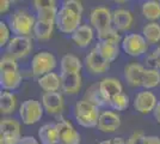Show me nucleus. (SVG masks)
Masks as SVG:
<instances>
[{
  "mask_svg": "<svg viewBox=\"0 0 160 144\" xmlns=\"http://www.w3.org/2000/svg\"><path fill=\"white\" fill-rule=\"evenodd\" d=\"M99 107L86 100H80L74 106V118L82 127H96L100 117Z\"/></svg>",
  "mask_w": 160,
  "mask_h": 144,
  "instance_id": "1",
  "label": "nucleus"
},
{
  "mask_svg": "<svg viewBox=\"0 0 160 144\" xmlns=\"http://www.w3.org/2000/svg\"><path fill=\"white\" fill-rule=\"evenodd\" d=\"M36 18L24 10H17L12 13L8 21V27L16 36H29L33 33Z\"/></svg>",
  "mask_w": 160,
  "mask_h": 144,
  "instance_id": "2",
  "label": "nucleus"
},
{
  "mask_svg": "<svg viewBox=\"0 0 160 144\" xmlns=\"http://www.w3.org/2000/svg\"><path fill=\"white\" fill-rule=\"evenodd\" d=\"M56 65H58V61H56L55 55L48 51H42L33 55L30 66H31L33 76L40 78L42 76L53 72Z\"/></svg>",
  "mask_w": 160,
  "mask_h": 144,
  "instance_id": "3",
  "label": "nucleus"
},
{
  "mask_svg": "<svg viewBox=\"0 0 160 144\" xmlns=\"http://www.w3.org/2000/svg\"><path fill=\"white\" fill-rule=\"evenodd\" d=\"M43 112H44V108L40 101L33 100V99L27 100L19 107L20 120L25 125H33L42 119Z\"/></svg>",
  "mask_w": 160,
  "mask_h": 144,
  "instance_id": "4",
  "label": "nucleus"
},
{
  "mask_svg": "<svg viewBox=\"0 0 160 144\" xmlns=\"http://www.w3.org/2000/svg\"><path fill=\"white\" fill-rule=\"evenodd\" d=\"M22 139L20 124L12 118L0 121V144H18Z\"/></svg>",
  "mask_w": 160,
  "mask_h": 144,
  "instance_id": "5",
  "label": "nucleus"
},
{
  "mask_svg": "<svg viewBox=\"0 0 160 144\" xmlns=\"http://www.w3.org/2000/svg\"><path fill=\"white\" fill-rule=\"evenodd\" d=\"M81 16L73 13L72 11L61 7L58 12L55 24L62 34H73L74 31L81 25Z\"/></svg>",
  "mask_w": 160,
  "mask_h": 144,
  "instance_id": "6",
  "label": "nucleus"
},
{
  "mask_svg": "<svg viewBox=\"0 0 160 144\" xmlns=\"http://www.w3.org/2000/svg\"><path fill=\"white\" fill-rule=\"evenodd\" d=\"M124 53L130 56H141L148 49V42L141 34H128L121 42Z\"/></svg>",
  "mask_w": 160,
  "mask_h": 144,
  "instance_id": "7",
  "label": "nucleus"
},
{
  "mask_svg": "<svg viewBox=\"0 0 160 144\" xmlns=\"http://www.w3.org/2000/svg\"><path fill=\"white\" fill-rule=\"evenodd\" d=\"M90 24L97 33L107 30L112 24V12L108 7H94L90 13Z\"/></svg>",
  "mask_w": 160,
  "mask_h": 144,
  "instance_id": "8",
  "label": "nucleus"
},
{
  "mask_svg": "<svg viewBox=\"0 0 160 144\" xmlns=\"http://www.w3.org/2000/svg\"><path fill=\"white\" fill-rule=\"evenodd\" d=\"M32 49V41L29 36H14L7 45V53L14 59L25 58Z\"/></svg>",
  "mask_w": 160,
  "mask_h": 144,
  "instance_id": "9",
  "label": "nucleus"
},
{
  "mask_svg": "<svg viewBox=\"0 0 160 144\" xmlns=\"http://www.w3.org/2000/svg\"><path fill=\"white\" fill-rule=\"evenodd\" d=\"M36 8V19L43 22H53L55 23L58 17V7L56 3L53 0H36L33 1Z\"/></svg>",
  "mask_w": 160,
  "mask_h": 144,
  "instance_id": "10",
  "label": "nucleus"
},
{
  "mask_svg": "<svg viewBox=\"0 0 160 144\" xmlns=\"http://www.w3.org/2000/svg\"><path fill=\"white\" fill-rule=\"evenodd\" d=\"M158 100L152 91H140L139 94H136L134 99V108L136 112H139L141 114H149L151 112H154Z\"/></svg>",
  "mask_w": 160,
  "mask_h": 144,
  "instance_id": "11",
  "label": "nucleus"
},
{
  "mask_svg": "<svg viewBox=\"0 0 160 144\" xmlns=\"http://www.w3.org/2000/svg\"><path fill=\"white\" fill-rule=\"evenodd\" d=\"M59 131V142L62 144H80V133L66 119L56 123Z\"/></svg>",
  "mask_w": 160,
  "mask_h": 144,
  "instance_id": "12",
  "label": "nucleus"
},
{
  "mask_svg": "<svg viewBox=\"0 0 160 144\" xmlns=\"http://www.w3.org/2000/svg\"><path fill=\"white\" fill-rule=\"evenodd\" d=\"M85 65L86 69L93 73V75H102L107 72L110 69V62L107 61L102 55L97 52V49L93 48L85 58Z\"/></svg>",
  "mask_w": 160,
  "mask_h": 144,
  "instance_id": "13",
  "label": "nucleus"
},
{
  "mask_svg": "<svg viewBox=\"0 0 160 144\" xmlns=\"http://www.w3.org/2000/svg\"><path fill=\"white\" fill-rule=\"evenodd\" d=\"M98 88H99L100 94L107 100L108 103L110 102L115 96L120 95L123 91L121 82L116 78H112V77L103 78L98 84Z\"/></svg>",
  "mask_w": 160,
  "mask_h": 144,
  "instance_id": "14",
  "label": "nucleus"
},
{
  "mask_svg": "<svg viewBox=\"0 0 160 144\" xmlns=\"http://www.w3.org/2000/svg\"><path fill=\"white\" fill-rule=\"evenodd\" d=\"M121 126V118L111 110H105L100 114L98 120V130L104 133H112L117 131Z\"/></svg>",
  "mask_w": 160,
  "mask_h": 144,
  "instance_id": "15",
  "label": "nucleus"
},
{
  "mask_svg": "<svg viewBox=\"0 0 160 144\" xmlns=\"http://www.w3.org/2000/svg\"><path fill=\"white\" fill-rule=\"evenodd\" d=\"M42 106L48 114H59L63 109V97L60 93H44L42 95Z\"/></svg>",
  "mask_w": 160,
  "mask_h": 144,
  "instance_id": "16",
  "label": "nucleus"
},
{
  "mask_svg": "<svg viewBox=\"0 0 160 144\" xmlns=\"http://www.w3.org/2000/svg\"><path fill=\"white\" fill-rule=\"evenodd\" d=\"M23 76L19 70H5L0 71V87L1 89L10 91L17 89L22 84Z\"/></svg>",
  "mask_w": 160,
  "mask_h": 144,
  "instance_id": "17",
  "label": "nucleus"
},
{
  "mask_svg": "<svg viewBox=\"0 0 160 144\" xmlns=\"http://www.w3.org/2000/svg\"><path fill=\"white\" fill-rule=\"evenodd\" d=\"M134 22L133 13L126 8H116L112 12V24L118 31H127Z\"/></svg>",
  "mask_w": 160,
  "mask_h": 144,
  "instance_id": "18",
  "label": "nucleus"
},
{
  "mask_svg": "<svg viewBox=\"0 0 160 144\" xmlns=\"http://www.w3.org/2000/svg\"><path fill=\"white\" fill-rule=\"evenodd\" d=\"M146 69L141 64H129L124 67V78L129 85L132 87H142V79Z\"/></svg>",
  "mask_w": 160,
  "mask_h": 144,
  "instance_id": "19",
  "label": "nucleus"
},
{
  "mask_svg": "<svg viewBox=\"0 0 160 144\" xmlns=\"http://www.w3.org/2000/svg\"><path fill=\"white\" fill-rule=\"evenodd\" d=\"M71 36H72L73 42L78 47L85 48L92 42V40H93V36H94L93 28L91 27V25L82 24V25H80Z\"/></svg>",
  "mask_w": 160,
  "mask_h": 144,
  "instance_id": "20",
  "label": "nucleus"
},
{
  "mask_svg": "<svg viewBox=\"0 0 160 144\" xmlns=\"http://www.w3.org/2000/svg\"><path fill=\"white\" fill-rule=\"evenodd\" d=\"M61 77V89L63 93L68 95H75L79 93L81 88V76L80 73L74 75H67V73H60Z\"/></svg>",
  "mask_w": 160,
  "mask_h": 144,
  "instance_id": "21",
  "label": "nucleus"
},
{
  "mask_svg": "<svg viewBox=\"0 0 160 144\" xmlns=\"http://www.w3.org/2000/svg\"><path fill=\"white\" fill-rule=\"evenodd\" d=\"M37 83L41 89L44 90V93H58V90L61 88V77L55 72H50L40 77Z\"/></svg>",
  "mask_w": 160,
  "mask_h": 144,
  "instance_id": "22",
  "label": "nucleus"
},
{
  "mask_svg": "<svg viewBox=\"0 0 160 144\" xmlns=\"http://www.w3.org/2000/svg\"><path fill=\"white\" fill-rule=\"evenodd\" d=\"M81 69H82V64H81V61H80V59L78 56H75L73 54H66L61 58V73H67V75L80 73Z\"/></svg>",
  "mask_w": 160,
  "mask_h": 144,
  "instance_id": "23",
  "label": "nucleus"
},
{
  "mask_svg": "<svg viewBox=\"0 0 160 144\" xmlns=\"http://www.w3.org/2000/svg\"><path fill=\"white\" fill-rule=\"evenodd\" d=\"M38 138L42 144H54L59 142V131L56 124L49 123L41 126L38 130Z\"/></svg>",
  "mask_w": 160,
  "mask_h": 144,
  "instance_id": "24",
  "label": "nucleus"
},
{
  "mask_svg": "<svg viewBox=\"0 0 160 144\" xmlns=\"http://www.w3.org/2000/svg\"><path fill=\"white\" fill-rule=\"evenodd\" d=\"M142 16L149 22H157L160 18V1L147 0L141 7Z\"/></svg>",
  "mask_w": 160,
  "mask_h": 144,
  "instance_id": "25",
  "label": "nucleus"
},
{
  "mask_svg": "<svg viewBox=\"0 0 160 144\" xmlns=\"http://www.w3.org/2000/svg\"><path fill=\"white\" fill-rule=\"evenodd\" d=\"M54 25L55 23L53 22H43V21H36V24L33 27V35L37 40L40 41H46L49 40L53 35Z\"/></svg>",
  "mask_w": 160,
  "mask_h": 144,
  "instance_id": "26",
  "label": "nucleus"
},
{
  "mask_svg": "<svg viewBox=\"0 0 160 144\" xmlns=\"http://www.w3.org/2000/svg\"><path fill=\"white\" fill-rule=\"evenodd\" d=\"M96 49L107 61L112 62L117 59L120 54V47L117 45H111V43H104V42H97Z\"/></svg>",
  "mask_w": 160,
  "mask_h": 144,
  "instance_id": "27",
  "label": "nucleus"
},
{
  "mask_svg": "<svg viewBox=\"0 0 160 144\" xmlns=\"http://www.w3.org/2000/svg\"><path fill=\"white\" fill-rule=\"evenodd\" d=\"M16 96L10 91H2L0 94V112L1 114H11L16 109Z\"/></svg>",
  "mask_w": 160,
  "mask_h": 144,
  "instance_id": "28",
  "label": "nucleus"
},
{
  "mask_svg": "<svg viewBox=\"0 0 160 144\" xmlns=\"http://www.w3.org/2000/svg\"><path fill=\"white\" fill-rule=\"evenodd\" d=\"M142 36L148 43H158L160 41V24L149 22L142 28Z\"/></svg>",
  "mask_w": 160,
  "mask_h": 144,
  "instance_id": "29",
  "label": "nucleus"
},
{
  "mask_svg": "<svg viewBox=\"0 0 160 144\" xmlns=\"http://www.w3.org/2000/svg\"><path fill=\"white\" fill-rule=\"evenodd\" d=\"M160 84V71L157 69H146L143 79H142V87L146 90L157 88Z\"/></svg>",
  "mask_w": 160,
  "mask_h": 144,
  "instance_id": "30",
  "label": "nucleus"
},
{
  "mask_svg": "<svg viewBox=\"0 0 160 144\" xmlns=\"http://www.w3.org/2000/svg\"><path fill=\"white\" fill-rule=\"evenodd\" d=\"M97 37H98V42H104V43H111V45H117L122 42V37H121L118 30H116L115 28H109L104 31L97 33Z\"/></svg>",
  "mask_w": 160,
  "mask_h": 144,
  "instance_id": "31",
  "label": "nucleus"
},
{
  "mask_svg": "<svg viewBox=\"0 0 160 144\" xmlns=\"http://www.w3.org/2000/svg\"><path fill=\"white\" fill-rule=\"evenodd\" d=\"M85 100L88 101V102L96 104L97 107L104 106V104H107L108 103L107 100H105V99L103 97V95L100 94L98 85H93V87H91V88H90V90H87L86 99H85Z\"/></svg>",
  "mask_w": 160,
  "mask_h": 144,
  "instance_id": "32",
  "label": "nucleus"
},
{
  "mask_svg": "<svg viewBox=\"0 0 160 144\" xmlns=\"http://www.w3.org/2000/svg\"><path fill=\"white\" fill-rule=\"evenodd\" d=\"M129 96L126 95L124 93H122V94H120V95L115 96L112 100L109 102V104H110V107L112 108V109L115 110H124L127 109L128 107H129Z\"/></svg>",
  "mask_w": 160,
  "mask_h": 144,
  "instance_id": "33",
  "label": "nucleus"
},
{
  "mask_svg": "<svg viewBox=\"0 0 160 144\" xmlns=\"http://www.w3.org/2000/svg\"><path fill=\"white\" fill-rule=\"evenodd\" d=\"M10 36H11V29L5 22L1 21L0 22V47L2 48L5 46L7 47L8 42L11 41Z\"/></svg>",
  "mask_w": 160,
  "mask_h": 144,
  "instance_id": "34",
  "label": "nucleus"
},
{
  "mask_svg": "<svg viewBox=\"0 0 160 144\" xmlns=\"http://www.w3.org/2000/svg\"><path fill=\"white\" fill-rule=\"evenodd\" d=\"M61 7L67 8V10L72 11L73 13L78 14V16H81V14H82V11H84L81 3L78 1V0H66V1L62 3V6Z\"/></svg>",
  "mask_w": 160,
  "mask_h": 144,
  "instance_id": "35",
  "label": "nucleus"
},
{
  "mask_svg": "<svg viewBox=\"0 0 160 144\" xmlns=\"http://www.w3.org/2000/svg\"><path fill=\"white\" fill-rule=\"evenodd\" d=\"M5 70H18V64L16 59L8 54L2 56L0 60V71H5Z\"/></svg>",
  "mask_w": 160,
  "mask_h": 144,
  "instance_id": "36",
  "label": "nucleus"
},
{
  "mask_svg": "<svg viewBox=\"0 0 160 144\" xmlns=\"http://www.w3.org/2000/svg\"><path fill=\"white\" fill-rule=\"evenodd\" d=\"M147 64L149 69H160V47H157L151 54L147 56Z\"/></svg>",
  "mask_w": 160,
  "mask_h": 144,
  "instance_id": "37",
  "label": "nucleus"
},
{
  "mask_svg": "<svg viewBox=\"0 0 160 144\" xmlns=\"http://www.w3.org/2000/svg\"><path fill=\"white\" fill-rule=\"evenodd\" d=\"M145 135L141 131H135L127 139V144H143Z\"/></svg>",
  "mask_w": 160,
  "mask_h": 144,
  "instance_id": "38",
  "label": "nucleus"
},
{
  "mask_svg": "<svg viewBox=\"0 0 160 144\" xmlns=\"http://www.w3.org/2000/svg\"><path fill=\"white\" fill-rule=\"evenodd\" d=\"M18 144H40V142L32 136H24V137H22Z\"/></svg>",
  "mask_w": 160,
  "mask_h": 144,
  "instance_id": "39",
  "label": "nucleus"
},
{
  "mask_svg": "<svg viewBox=\"0 0 160 144\" xmlns=\"http://www.w3.org/2000/svg\"><path fill=\"white\" fill-rule=\"evenodd\" d=\"M11 6V1L10 0H1L0 1V13L4 14L8 11V8Z\"/></svg>",
  "mask_w": 160,
  "mask_h": 144,
  "instance_id": "40",
  "label": "nucleus"
},
{
  "mask_svg": "<svg viewBox=\"0 0 160 144\" xmlns=\"http://www.w3.org/2000/svg\"><path fill=\"white\" fill-rule=\"evenodd\" d=\"M143 144H160V138L158 136H145Z\"/></svg>",
  "mask_w": 160,
  "mask_h": 144,
  "instance_id": "41",
  "label": "nucleus"
},
{
  "mask_svg": "<svg viewBox=\"0 0 160 144\" xmlns=\"http://www.w3.org/2000/svg\"><path fill=\"white\" fill-rule=\"evenodd\" d=\"M111 144H127V141L122 137H113L110 139Z\"/></svg>",
  "mask_w": 160,
  "mask_h": 144,
  "instance_id": "42",
  "label": "nucleus"
},
{
  "mask_svg": "<svg viewBox=\"0 0 160 144\" xmlns=\"http://www.w3.org/2000/svg\"><path fill=\"white\" fill-rule=\"evenodd\" d=\"M153 115H154V118H155V120L160 124V101L158 102L157 107H155V109H154Z\"/></svg>",
  "mask_w": 160,
  "mask_h": 144,
  "instance_id": "43",
  "label": "nucleus"
},
{
  "mask_svg": "<svg viewBox=\"0 0 160 144\" xmlns=\"http://www.w3.org/2000/svg\"><path fill=\"white\" fill-rule=\"evenodd\" d=\"M98 144H111V142H110V139H109V141H103V142H99Z\"/></svg>",
  "mask_w": 160,
  "mask_h": 144,
  "instance_id": "44",
  "label": "nucleus"
},
{
  "mask_svg": "<svg viewBox=\"0 0 160 144\" xmlns=\"http://www.w3.org/2000/svg\"><path fill=\"white\" fill-rule=\"evenodd\" d=\"M54 144H62V143H60V142H56V143H54Z\"/></svg>",
  "mask_w": 160,
  "mask_h": 144,
  "instance_id": "45",
  "label": "nucleus"
}]
</instances>
